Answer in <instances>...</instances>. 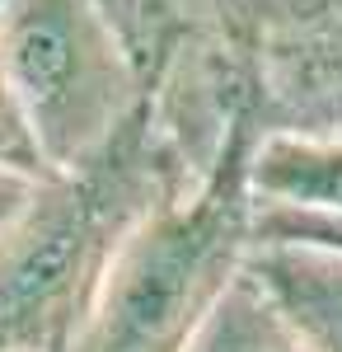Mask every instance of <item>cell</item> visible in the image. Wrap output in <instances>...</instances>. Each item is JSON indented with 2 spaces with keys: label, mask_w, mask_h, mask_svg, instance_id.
Wrapping results in <instances>:
<instances>
[{
  "label": "cell",
  "mask_w": 342,
  "mask_h": 352,
  "mask_svg": "<svg viewBox=\"0 0 342 352\" xmlns=\"http://www.w3.org/2000/svg\"><path fill=\"white\" fill-rule=\"evenodd\" d=\"M141 127L99 169L47 179L0 240V352L76 348L117 240L159 202L155 179H136Z\"/></svg>",
  "instance_id": "3"
},
{
  "label": "cell",
  "mask_w": 342,
  "mask_h": 352,
  "mask_svg": "<svg viewBox=\"0 0 342 352\" xmlns=\"http://www.w3.org/2000/svg\"><path fill=\"white\" fill-rule=\"evenodd\" d=\"M244 272L310 352H342V254L305 244H253Z\"/></svg>",
  "instance_id": "5"
},
{
  "label": "cell",
  "mask_w": 342,
  "mask_h": 352,
  "mask_svg": "<svg viewBox=\"0 0 342 352\" xmlns=\"http://www.w3.org/2000/svg\"><path fill=\"white\" fill-rule=\"evenodd\" d=\"M0 169H14V174H28V179H56L43 160V146L33 136L24 104H19V94L10 89L5 76H0Z\"/></svg>",
  "instance_id": "7"
},
{
  "label": "cell",
  "mask_w": 342,
  "mask_h": 352,
  "mask_svg": "<svg viewBox=\"0 0 342 352\" xmlns=\"http://www.w3.org/2000/svg\"><path fill=\"white\" fill-rule=\"evenodd\" d=\"M253 141L235 118L207 179L183 197L164 192L132 221L71 352H183L253 249Z\"/></svg>",
  "instance_id": "1"
},
{
  "label": "cell",
  "mask_w": 342,
  "mask_h": 352,
  "mask_svg": "<svg viewBox=\"0 0 342 352\" xmlns=\"http://www.w3.org/2000/svg\"><path fill=\"white\" fill-rule=\"evenodd\" d=\"M0 76L56 179L99 169L146 122V66L108 0H10Z\"/></svg>",
  "instance_id": "2"
},
{
  "label": "cell",
  "mask_w": 342,
  "mask_h": 352,
  "mask_svg": "<svg viewBox=\"0 0 342 352\" xmlns=\"http://www.w3.org/2000/svg\"><path fill=\"white\" fill-rule=\"evenodd\" d=\"M253 244L342 254V132H263L249 151Z\"/></svg>",
  "instance_id": "4"
},
{
  "label": "cell",
  "mask_w": 342,
  "mask_h": 352,
  "mask_svg": "<svg viewBox=\"0 0 342 352\" xmlns=\"http://www.w3.org/2000/svg\"><path fill=\"white\" fill-rule=\"evenodd\" d=\"M47 179H28V174H14V169H0V240L24 221V212L33 207V197Z\"/></svg>",
  "instance_id": "8"
},
{
  "label": "cell",
  "mask_w": 342,
  "mask_h": 352,
  "mask_svg": "<svg viewBox=\"0 0 342 352\" xmlns=\"http://www.w3.org/2000/svg\"><path fill=\"white\" fill-rule=\"evenodd\" d=\"M183 352H310L290 324L272 310L249 272H239L225 296L207 310V320L192 329Z\"/></svg>",
  "instance_id": "6"
},
{
  "label": "cell",
  "mask_w": 342,
  "mask_h": 352,
  "mask_svg": "<svg viewBox=\"0 0 342 352\" xmlns=\"http://www.w3.org/2000/svg\"><path fill=\"white\" fill-rule=\"evenodd\" d=\"M5 5H10V0H0V14H5Z\"/></svg>",
  "instance_id": "9"
}]
</instances>
